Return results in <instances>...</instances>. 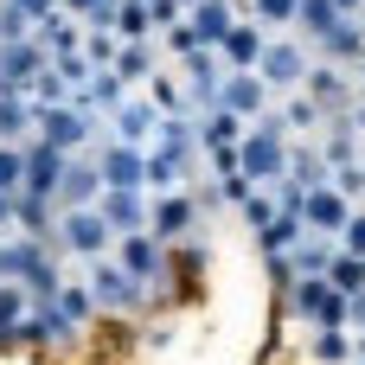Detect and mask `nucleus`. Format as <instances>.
Masks as SVG:
<instances>
[{
	"label": "nucleus",
	"mask_w": 365,
	"mask_h": 365,
	"mask_svg": "<svg viewBox=\"0 0 365 365\" xmlns=\"http://www.w3.org/2000/svg\"><path fill=\"white\" fill-rule=\"evenodd\" d=\"M90 128H96V122H90L83 109H71V103H64V109H38V128H32V135H38L45 148H58L64 160H77V148L90 141Z\"/></svg>",
	"instance_id": "obj_4"
},
{
	"label": "nucleus",
	"mask_w": 365,
	"mask_h": 365,
	"mask_svg": "<svg viewBox=\"0 0 365 365\" xmlns=\"http://www.w3.org/2000/svg\"><path fill=\"white\" fill-rule=\"evenodd\" d=\"M340 19H346V13H340L334 0H295V26H302L308 38H321V32H334Z\"/></svg>",
	"instance_id": "obj_34"
},
{
	"label": "nucleus",
	"mask_w": 365,
	"mask_h": 365,
	"mask_svg": "<svg viewBox=\"0 0 365 365\" xmlns=\"http://www.w3.org/2000/svg\"><path fill=\"white\" fill-rule=\"evenodd\" d=\"M6 6H13L19 19H32V26H38L45 13H58V0H6Z\"/></svg>",
	"instance_id": "obj_49"
},
{
	"label": "nucleus",
	"mask_w": 365,
	"mask_h": 365,
	"mask_svg": "<svg viewBox=\"0 0 365 365\" xmlns=\"http://www.w3.org/2000/svg\"><path fill=\"white\" fill-rule=\"evenodd\" d=\"M26 180V141H0V192H19Z\"/></svg>",
	"instance_id": "obj_41"
},
{
	"label": "nucleus",
	"mask_w": 365,
	"mask_h": 365,
	"mask_svg": "<svg viewBox=\"0 0 365 365\" xmlns=\"http://www.w3.org/2000/svg\"><path fill=\"white\" fill-rule=\"evenodd\" d=\"M109 237H115V231L103 225L96 205H71V212H58V237H51V244H58L64 257H77V263H96Z\"/></svg>",
	"instance_id": "obj_2"
},
{
	"label": "nucleus",
	"mask_w": 365,
	"mask_h": 365,
	"mask_svg": "<svg viewBox=\"0 0 365 365\" xmlns=\"http://www.w3.org/2000/svg\"><path fill=\"white\" fill-rule=\"evenodd\" d=\"M115 51H122L115 26H83V58H90V71H109V64H115Z\"/></svg>",
	"instance_id": "obj_35"
},
{
	"label": "nucleus",
	"mask_w": 365,
	"mask_h": 365,
	"mask_svg": "<svg viewBox=\"0 0 365 365\" xmlns=\"http://www.w3.org/2000/svg\"><path fill=\"white\" fill-rule=\"evenodd\" d=\"M257 77L269 83V96H289V90H302V77H308V58H302V45H295V38H269V45H263V58H257Z\"/></svg>",
	"instance_id": "obj_3"
},
{
	"label": "nucleus",
	"mask_w": 365,
	"mask_h": 365,
	"mask_svg": "<svg viewBox=\"0 0 365 365\" xmlns=\"http://www.w3.org/2000/svg\"><path fill=\"white\" fill-rule=\"evenodd\" d=\"M346 321H359V327H365V289H359V295H346Z\"/></svg>",
	"instance_id": "obj_52"
},
{
	"label": "nucleus",
	"mask_w": 365,
	"mask_h": 365,
	"mask_svg": "<svg viewBox=\"0 0 365 365\" xmlns=\"http://www.w3.org/2000/svg\"><path fill=\"white\" fill-rule=\"evenodd\" d=\"M314 141H321V160H327V173H334V167H353V160H365V141H359V128H353L346 115H340L327 135H314Z\"/></svg>",
	"instance_id": "obj_22"
},
{
	"label": "nucleus",
	"mask_w": 365,
	"mask_h": 365,
	"mask_svg": "<svg viewBox=\"0 0 365 365\" xmlns=\"http://www.w3.org/2000/svg\"><path fill=\"white\" fill-rule=\"evenodd\" d=\"M96 212H103V225H109V231H148V199H141V192H122V186H103Z\"/></svg>",
	"instance_id": "obj_16"
},
{
	"label": "nucleus",
	"mask_w": 365,
	"mask_h": 365,
	"mask_svg": "<svg viewBox=\"0 0 365 365\" xmlns=\"http://www.w3.org/2000/svg\"><path fill=\"white\" fill-rule=\"evenodd\" d=\"M295 289V308L314 321V327H346V295L327 282V276H302V282H289Z\"/></svg>",
	"instance_id": "obj_5"
},
{
	"label": "nucleus",
	"mask_w": 365,
	"mask_h": 365,
	"mask_svg": "<svg viewBox=\"0 0 365 365\" xmlns=\"http://www.w3.org/2000/svg\"><path fill=\"white\" fill-rule=\"evenodd\" d=\"M122 269H128L135 282L160 276V237H154V231H122Z\"/></svg>",
	"instance_id": "obj_20"
},
{
	"label": "nucleus",
	"mask_w": 365,
	"mask_h": 365,
	"mask_svg": "<svg viewBox=\"0 0 365 365\" xmlns=\"http://www.w3.org/2000/svg\"><path fill=\"white\" fill-rule=\"evenodd\" d=\"M51 308H58V314H64V321L77 327V321H90V308H96V302H90V289H83V282H58Z\"/></svg>",
	"instance_id": "obj_38"
},
{
	"label": "nucleus",
	"mask_w": 365,
	"mask_h": 365,
	"mask_svg": "<svg viewBox=\"0 0 365 365\" xmlns=\"http://www.w3.org/2000/svg\"><path fill=\"white\" fill-rule=\"evenodd\" d=\"M244 218L263 231V225L276 218V192H269V186H250V199H244Z\"/></svg>",
	"instance_id": "obj_46"
},
{
	"label": "nucleus",
	"mask_w": 365,
	"mask_h": 365,
	"mask_svg": "<svg viewBox=\"0 0 365 365\" xmlns=\"http://www.w3.org/2000/svg\"><path fill=\"white\" fill-rule=\"evenodd\" d=\"M334 6H340V13H365V0H334Z\"/></svg>",
	"instance_id": "obj_55"
},
{
	"label": "nucleus",
	"mask_w": 365,
	"mask_h": 365,
	"mask_svg": "<svg viewBox=\"0 0 365 365\" xmlns=\"http://www.w3.org/2000/svg\"><path fill=\"white\" fill-rule=\"evenodd\" d=\"M340 250H346V257H365V212H353V218L340 225Z\"/></svg>",
	"instance_id": "obj_48"
},
{
	"label": "nucleus",
	"mask_w": 365,
	"mask_h": 365,
	"mask_svg": "<svg viewBox=\"0 0 365 365\" xmlns=\"http://www.w3.org/2000/svg\"><path fill=\"white\" fill-rule=\"evenodd\" d=\"M26 308H32V295H26V282H0V327H13V321H26Z\"/></svg>",
	"instance_id": "obj_43"
},
{
	"label": "nucleus",
	"mask_w": 365,
	"mask_h": 365,
	"mask_svg": "<svg viewBox=\"0 0 365 365\" xmlns=\"http://www.w3.org/2000/svg\"><path fill=\"white\" fill-rule=\"evenodd\" d=\"M334 250H340L334 237H314V231H308V237H302V244H295V250L282 257V263H289V282H302V276H327Z\"/></svg>",
	"instance_id": "obj_21"
},
{
	"label": "nucleus",
	"mask_w": 365,
	"mask_h": 365,
	"mask_svg": "<svg viewBox=\"0 0 365 365\" xmlns=\"http://www.w3.org/2000/svg\"><path fill=\"white\" fill-rule=\"evenodd\" d=\"M148 186H160V192H186V167L148 148Z\"/></svg>",
	"instance_id": "obj_39"
},
{
	"label": "nucleus",
	"mask_w": 365,
	"mask_h": 365,
	"mask_svg": "<svg viewBox=\"0 0 365 365\" xmlns=\"http://www.w3.org/2000/svg\"><path fill=\"white\" fill-rule=\"evenodd\" d=\"M327 180H334V192H340V199L359 212V199H365V160H353V167H334Z\"/></svg>",
	"instance_id": "obj_42"
},
{
	"label": "nucleus",
	"mask_w": 365,
	"mask_h": 365,
	"mask_svg": "<svg viewBox=\"0 0 365 365\" xmlns=\"http://www.w3.org/2000/svg\"><path fill=\"white\" fill-rule=\"evenodd\" d=\"M250 6H257V26H276V32L295 26V0H250Z\"/></svg>",
	"instance_id": "obj_47"
},
{
	"label": "nucleus",
	"mask_w": 365,
	"mask_h": 365,
	"mask_svg": "<svg viewBox=\"0 0 365 365\" xmlns=\"http://www.w3.org/2000/svg\"><path fill=\"white\" fill-rule=\"evenodd\" d=\"M212 167H218V180H231V173H237V148H218V154H212Z\"/></svg>",
	"instance_id": "obj_50"
},
{
	"label": "nucleus",
	"mask_w": 365,
	"mask_h": 365,
	"mask_svg": "<svg viewBox=\"0 0 365 365\" xmlns=\"http://www.w3.org/2000/svg\"><path fill=\"white\" fill-rule=\"evenodd\" d=\"M327 282H334L340 295H359V289H365V257H346V250H334V263H327Z\"/></svg>",
	"instance_id": "obj_37"
},
{
	"label": "nucleus",
	"mask_w": 365,
	"mask_h": 365,
	"mask_svg": "<svg viewBox=\"0 0 365 365\" xmlns=\"http://www.w3.org/2000/svg\"><path fill=\"white\" fill-rule=\"evenodd\" d=\"M103 199V173H96V160H64V180H58V205L71 212V205H96Z\"/></svg>",
	"instance_id": "obj_17"
},
{
	"label": "nucleus",
	"mask_w": 365,
	"mask_h": 365,
	"mask_svg": "<svg viewBox=\"0 0 365 365\" xmlns=\"http://www.w3.org/2000/svg\"><path fill=\"white\" fill-rule=\"evenodd\" d=\"M180 71H186V90H192V103L218 109V90H225V58H218L212 45H199V51H186V58H180Z\"/></svg>",
	"instance_id": "obj_9"
},
{
	"label": "nucleus",
	"mask_w": 365,
	"mask_h": 365,
	"mask_svg": "<svg viewBox=\"0 0 365 365\" xmlns=\"http://www.w3.org/2000/svg\"><path fill=\"white\" fill-rule=\"evenodd\" d=\"M237 141H244V122H237L231 109H205V122H199V148L218 154V148H237Z\"/></svg>",
	"instance_id": "obj_28"
},
{
	"label": "nucleus",
	"mask_w": 365,
	"mask_h": 365,
	"mask_svg": "<svg viewBox=\"0 0 365 365\" xmlns=\"http://www.w3.org/2000/svg\"><path fill=\"white\" fill-rule=\"evenodd\" d=\"M13 231H19V237H45V231H51V199L13 192Z\"/></svg>",
	"instance_id": "obj_29"
},
{
	"label": "nucleus",
	"mask_w": 365,
	"mask_h": 365,
	"mask_svg": "<svg viewBox=\"0 0 365 365\" xmlns=\"http://www.w3.org/2000/svg\"><path fill=\"white\" fill-rule=\"evenodd\" d=\"M58 6H64V13H77V19H90V13H96V6H109V0H58Z\"/></svg>",
	"instance_id": "obj_51"
},
{
	"label": "nucleus",
	"mask_w": 365,
	"mask_h": 365,
	"mask_svg": "<svg viewBox=\"0 0 365 365\" xmlns=\"http://www.w3.org/2000/svg\"><path fill=\"white\" fill-rule=\"evenodd\" d=\"M276 115H282V128H289V135H314V128H327V115H321V103H314L308 90L276 96Z\"/></svg>",
	"instance_id": "obj_23"
},
{
	"label": "nucleus",
	"mask_w": 365,
	"mask_h": 365,
	"mask_svg": "<svg viewBox=\"0 0 365 365\" xmlns=\"http://www.w3.org/2000/svg\"><path fill=\"white\" fill-rule=\"evenodd\" d=\"M58 180H64V154L58 148H45L38 135L26 141V180H19V192H32V199H51L58 205Z\"/></svg>",
	"instance_id": "obj_8"
},
{
	"label": "nucleus",
	"mask_w": 365,
	"mask_h": 365,
	"mask_svg": "<svg viewBox=\"0 0 365 365\" xmlns=\"http://www.w3.org/2000/svg\"><path fill=\"white\" fill-rule=\"evenodd\" d=\"M359 365H365V359H359Z\"/></svg>",
	"instance_id": "obj_59"
},
{
	"label": "nucleus",
	"mask_w": 365,
	"mask_h": 365,
	"mask_svg": "<svg viewBox=\"0 0 365 365\" xmlns=\"http://www.w3.org/2000/svg\"><path fill=\"white\" fill-rule=\"evenodd\" d=\"M302 90H308V96L321 103V115H346V109H353V90H346V77H340L334 64H308Z\"/></svg>",
	"instance_id": "obj_15"
},
{
	"label": "nucleus",
	"mask_w": 365,
	"mask_h": 365,
	"mask_svg": "<svg viewBox=\"0 0 365 365\" xmlns=\"http://www.w3.org/2000/svg\"><path fill=\"white\" fill-rule=\"evenodd\" d=\"M314 359H321V365H346V359H353L346 327H321V334H314Z\"/></svg>",
	"instance_id": "obj_40"
},
{
	"label": "nucleus",
	"mask_w": 365,
	"mask_h": 365,
	"mask_svg": "<svg viewBox=\"0 0 365 365\" xmlns=\"http://www.w3.org/2000/svg\"><path fill=\"white\" fill-rule=\"evenodd\" d=\"M257 237H263V250H269V257H289V250H295V244L308 237V225H302L295 212H276V218H269V225H263Z\"/></svg>",
	"instance_id": "obj_30"
},
{
	"label": "nucleus",
	"mask_w": 365,
	"mask_h": 365,
	"mask_svg": "<svg viewBox=\"0 0 365 365\" xmlns=\"http://www.w3.org/2000/svg\"><path fill=\"white\" fill-rule=\"evenodd\" d=\"M263 45H269V38H263V26H257V19H237V26H231V32L218 38V58H225L231 71H257Z\"/></svg>",
	"instance_id": "obj_14"
},
{
	"label": "nucleus",
	"mask_w": 365,
	"mask_h": 365,
	"mask_svg": "<svg viewBox=\"0 0 365 365\" xmlns=\"http://www.w3.org/2000/svg\"><path fill=\"white\" fill-rule=\"evenodd\" d=\"M353 353H359V359H365V327H359V340H353Z\"/></svg>",
	"instance_id": "obj_56"
},
{
	"label": "nucleus",
	"mask_w": 365,
	"mask_h": 365,
	"mask_svg": "<svg viewBox=\"0 0 365 365\" xmlns=\"http://www.w3.org/2000/svg\"><path fill=\"white\" fill-rule=\"evenodd\" d=\"M192 192H160L154 205H148V231L154 237H180V231H192Z\"/></svg>",
	"instance_id": "obj_18"
},
{
	"label": "nucleus",
	"mask_w": 365,
	"mask_h": 365,
	"mask_svg": "<svg viewBox=\"0 0 365 365\" xmlns=\"http://www.w3.org/2000/svg\"><path fill=\"white\" fill-rule=\"evenodd\" d=\"M160 38H167V51H173V58L199 51V32H192V19H173V26H160Z\"/></svg>",
	"instance_id": "obj_44"
},
{
	"label": "nucleus",
	"mask_w": 365,
	"mask_h": 365,
	"mask_svg": "<svg viewBox=\"0 0 365 365\" xmlns=\"http://www.w3.org/2000/svg\"><path fill=\"white\" fill-rule=\"evenodd\" d=\"M38 128V109L26 96H0V141H26Z\"/></svg>",
	"instance_id": "obj_31"
},
{
	"label": "nucleus",
	"mask_w": 365,
	"mask_h": 365,
	"mask_svg": "<svg viewBox=\"0 0 365 365\" xmlns=\"http://www.w3.org/2000/svg\"><path fill=\"white\" fill-rule=\"evenodd\" d=\"M359 83H365V58H359Z\"/></svg>",
	"instance_id": "obj_57"
},
{
	"label": "nucleus",
	"mask_w": 365,
	"mask_h": 365,
	"mask_svg": "<svg viewBox=\"0 0 365 365\" xmlns=\"http://www.w3.org/2000/svg\"><path fill=\"white\" fill-rule=\"evenodd\" d=\"M353 218V205L334 192V180H321V186H308V205H302V225L314 231V237H340V225Z\"/></svg>",
	"instance_id": "obj_10"
},
{
	"label": "nucleus",
	"mask_w": 365,
	"mask_h": 365,
	"mask_svg": "<svg viewBox=\"0 0 365 365\" xmlns=\"http://www.w3.org/2000/svg\"><path fill=\"white\" fill-rule=\"evenodd\" d=\"M269 83L257 77V71H231L225 77V90H218V109H231L237 122H257V115H269Z\"/></svg>",
	"instance_id": "obj_6"
},
{
	"label": "nucleus",
	"mask_w": 365,
	"mask_h": 365,
	"mask_svg": "<svg viewBox=\"0 0 365 365\" xmlns=\"http://www.w3.org/2000/svg\"><path fill=\"white\" fill-rule=\"evenodd\" d=\"M192 148H199V128H192L186 115H160V122H154V154L192 167Z\"/></svg>",
	"instance_id": "obj_19"
},
{
	"label": "nucleus",
	"mask_w": 365,
	"mask_h": 365,
	"mask_svg": "<svg viewBox=\"0 0 365 365\" xmlns=\"http://www.w3.org/2000/svg\"><path fill=\"white\" fill-rule=\"evenodd\" d=\"M109 122H115V141H128V148H148L160 115H154V103H148V96H122V103L109 109Z\"/></svg>",
	"instance_id": "obj_13"
},
{
	"label": "nucleus",
	"mask_w": 365,
	"mask_h": 365,
	"mask_svg": "<svg viewBox=\"0 0 365 365\" xmlns=\"http://www.w3.org/2000/svg\"><path fill=\"white\" fill-rule=\"evenodd\" d=\"M96 173L103 186H122V192H141L148 186V148H128V141H109L96 154Z\"/></svg>",
	"instance_id": "obj_7"
},
{
	"label": "nucleus",
	"mask_w": 365,
	"mask_h": 365,
	"mask_svg": "<svg viewBox=\"0 0 365 365\" xmlns=\"http://www.w3.org/2000/svg\"><path fill=\"white\" fill-rule=\"evenodd\" d=\"M51 71H58L71 90H83V83H90V58H83V51H64V58H51Z\"/></svg>",
	"instance_id": "obj_45"
},
{
	"label": "nucleus",
	"mask_w": 365,
	"mask_h": 365,
	"mask_svg": "<svg viewBox=\"0 0 365 365\" xmlns=\"http://www.w3.org/2000/svg\"><path fill=\"white\" fill-rule=\"evenodd\" d=\"M26 103H32V109H64V103H71V83H64V77H58V71L45 64V71L32 77V90H26Z\"/></svg>",
	"instance_id": "obj_36"
},
{
	"label": "nucleus",
	"mask_w": 365,
	"mask_h": 365,
	"mask_svg": "<svg viewBox=\"0 0 365 365\" xmlns=\"http://www.w3.org/2000/svg\"><path fill=\"white\" fill-rule=\"evenodd\" d=\"M321 51H327V64H334V58H365V32H359V19L346 13L334 32H321Z\"/></svg>",
	"instance_id": "obj_32"
},
{
	"label": "nucleus",
	"mask_w": 365,
	"mask_h": 365,
	"mask_svg": "<svg viewBox=\"0 0 365 365\" xmlns=\"http://www.w3.org/2000/svg\"><path fill=\"white\" fill-rule=\"evenodd\" d=\"M0 231H13V192H0Z\"/></svg>",
	"instance_id": "obj_54"
},
{
	"label": "nucleus",
	"mask_w": 365,
	"mask_h": 365,
	"mask_svg": "<svg viewBox=\"0 0 365 365\" xmlns=\"http://www.w3.org/2000/svg\"><path fill=\"white\" fill-rule=\"evenodd\" d=\"M109 71H115V77H122V83H148V77H154V71H160V64H154V45H122V51H115V64H109Z\"/></svg>",
	"instance_id": "obj_33"
},
{
	"label": "nucleus",
	"mask_w": 365,
	"mask_h": 365,
	"mask_svg": "<svg viewBox=\"0 0 365 365\" xmlns=\"http://www.w3.org/2000/svg\"><path fill=\"white\" fill-rule=\"evenodd\" d=\"M148 103H154V115H186V109H192V90H186V77L154 71V77H148Z\"/></svg>",
	"instance_id": "obj_25"
},
{
	"label": "nucleus",
	"mask_w": 365,
	"mask_h": 365,
	"mask_svg": "<svg viewBox=\"0 0 365 365\" xmlns=\"http://www.w3.org/2000/svg\"><path fill=\"white\" fill-rule=\"evenodd\" d=\"M186 19H192V32H199V45H212L218 51V38L237 26V13H231V0H199V6H186Z\"/></svg>",
	"instance_id": "obj_24"
},
{
	"label": "nucleus",
	"mask_w": 365,
	"mask_h": 365,
	"mask_svg": "<svg viewBox=\"0 0 365 365\" xmlns=\"http://www.w3.org/2000/svg\"><path fill=\"white\" fill-rule=\"evenodd\" d=\"M109 26H115L122 45H148V38H154V13H148V0H115Z\"/></svg>",
	"instance_id": "obj_27"
},
{
	"label": "nucleus",
	"mask_w": 365,
	"mask_h": 365,
	"mask_svg": "<svg viewBox=\"0 0 365 365\" xmlns=\"http://www.w3.org/2000/svg\"><path fill=\"white\" fill-rule=\"evenodd\" d=\"M237 173H244L250 186H269V180H282V173H289V128H282L276 103H269V115L244 122V141H237Z\"/></svg>",
	"instance_id": "obj_1"
},
{
	"label": "nucleus",
	"mask_w": 365,
	"mask_h": 365,
	"mask_svg": "<svg viewBox=\"0 0 365 365\" xmlns=\"http://www.w3.org/2000/svg\"><path fill=\"white\" fill-rule=\"evenodd\" d=\"M83 289H90V302H96V308H128V302L141 295V282H135L122 263H103V257L90 263V282H83Z\"/></svg>",
	"instance_id": "obj_11"
},
{
	"label": "nucleus",
	"mask_w": 365,
	"mask_h": 365,
	"mask_svg": "<svg viewBox=\"0 0 365 365\" xmlns=\"http://www.w3.org/2000/svg\"><path fill=\"white\" fill-rule=\"evenodd\" d=\"M32 38H38V51H45V58H64V51H83V19L58 6V13H45V19L32 26Z\"/></svg>",
	"instance_id": "obj_12"
},
{
	"label": "nucleus",
	"mask_w": 365,
	"mask_h": 365,
	"mask_svg": "<svg viewBox=\"0 0 365 365\" xmlns=\"http://www.w3.org/2000/svg\"><path fill=\"white\" fill-rule=\"evenodd\" d=\"M289 180H302V186H321L327 180V160H321V141L314 135H289Z\"/></svg>",
	"instance_id": "obj_26"
},
{
	"label": "nucleus",
	"mask_w": 365,
	"mask_h": 365,
	"mask_svg": "<svg viewBox=\"0 0 365 365\" xmlns=\"http://www.w3.org/2000/svg\"><path fill=\"white\" fill-rule=\"evenodd\" d=\"M180 6H199V0H180Z\"/></svg>",
	"instance_id": "obj_58"
},
{
	"label": "nucleus",
	"mask_w": 365,
	"mask_h": 365,
	"mask_svg": "<svg viewBox=\"0 0 365 365\" xmlns=\"http://www.w3.org/2000/svg\"><path fill=\"white\" fill-rule=\"evenodd\" d=\"M346 122L359 128V141H365V96H353V109H346Z\"/></svg>",
	"instance_id": "obj_53"
}]
</instances>
